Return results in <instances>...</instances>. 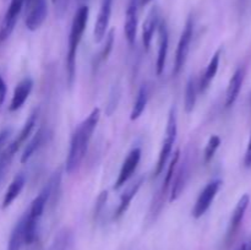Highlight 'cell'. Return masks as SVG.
<instances>
[{
	"mask_svg": "<svg viewBox=\"0 0 251 250\" xmlns=\"http://www.w3.org/2000/svg\"><path fill=\"white\" fill-rule=\"evenodd\" d=\"M137 10H139V0H130L126 9V15H125V24L124 32L126 41L130 46H134L135 39H136L137 32Z\"/></svg>",
	"mask_w": 251,
	"mask_h": 250,
	"instance_id": "obj_12",
	"label": "cell"
},
{
	"mask_svg": "<svg viewBox=\"0 0 251 250\" xmlns=\"http://www.w3.org/2000/svg\"><path fill=\"white\" fill-rule=\"evenodd\" d=\"M176 134H178V125H176V108H172L171 112H169L168 122H167V127H166V137L163 140V144H162V149L159 151L158 161H157L156 169H154V176H158L162 173L164 168V164L168 161L169 156L172 153V150H173V145L176 142Z\"/></svg>",
	"mask_w": 251,
	"mask_h": 250,
	"instance_id": "obj_4",
	"label": "cell"
},
{
	"mask_svg": "<svg viewBox=\"0 0 251 250\" xmlns=\"http://www.w3.org/2000/svg\"><path fill=\"white\" fill-rule=\"evenodd\" d=\"M190 162L189 159H185V161L181 163L180 168L178 169L176 174L173 175V180H172V191H171V198H169V201L173 202L176 201L179 196L183 193L184 188H185L186 183L189 180V176H190Z\"/></svg>",
	"mask_w": 251,
	"mask_h": 250,
	"instance_id": "obj_13",
	"label": "cell"
},
{
	"mask_svg": "<svg viewBox=\"0 0 251 250\" xmlns=\"http://www.w3.org/2000/svg\"><path fill=\"white\" fill-rule=\"evenodd\" d=\"M221 145V137L218 135H212L208 140L207 145H206L205 152H203V161L205 163H210L211 159L213 158V156L216 154V151L218 150Z\"/></svg>",
	"mask_w": 251,
	"mask_h": 250,
	"instance_id": "obj_25",
	"label": "cell"
},
{
	"mask_svg": "<svg viewBox=\"0 0 251 250\" xmlns=\"http://www.w3.org/2000/svg\"><path fill=\"white\" fill-rule=\"evenodd\" d=\"M44 130L43 129H39L38 131L36 132V135L33 136V139L27 144L26 149H25L24 153L21 156V163H26L32 156H33L34 152L41 147V145L43 144V140H44Z\"/></svg>",
	"mask_w": 251,
	"mask_h": 250,
	"instance_id": "obj_24",
	"label": "cell"
},
{
	"mask_svg": "<svg viewBox=\"0 0 251 250\" xmlns=\"http://www.w3.org/2000/svg\"><path fill=\"white\" fill-rule=\"evenodd\" d=\"M53 1H56V0H53Z\"/></svg>",
	"mask_w": 251,
	"mask_h": 250,
	"instance_id": "obj_33",
	"label": "cell"
},
{
	"mask_svg": "<svg viewBox=\"0 0 251 250\" xmlns=\"http://www.w3.org/2000/svg\"><path fill=\"white\" fill-rule=\"evenodd\" d=\"M100 118V108H95L87 118L81 123L73 134L69 149L68 158H66V172L74 173L80 167L81 162L87 153L88 145H90L92 135L97 127Z\"/></svg>",
	"mask_w": 251,
	"mask_h": 250,
	"instance_id": "obj_1",
	"label": "cell"
},
{
	"mask_svg": "<svg viewBox=\"0 0 251 250\" xmlns=\"http://www.w3.org/2000/svg\"><path fill=\"white\" fill-rule=\"evenodd\" d=\"M32 88H33V81L29 77L24 78V80L17 83L9 105L10 112H16L25 104L29 93H31Z\"/></svg>",
	"mask_w": 251,
	"mask_h": 250,
	"instance_id": "obj_14",
	"label": "cell"
},
{
	"mask_svg": "<svg viewBox=\"0 0 251 250\" xmlns=\"http://www.w3.org/2000/svg\"><path fill=\"white\" fill-rule=\"evenodd\" d=\"M152 0H140V5H141V6H145V5H147L149 4V2H151Z\"/></svg>",
	"mask_w": 251,
	"mask_h": 250,
	"instance_id": "obj_31",
	"label": "cell"
},
{
	"mask_svg": "<svg viewBox=\"0 0 251 250\" xmlns=\"http://www.w3.org/2000/svg\"><path fill=\"white\" fill-rule=\"evenodd\" d=\"M193 34H194V22L191 17H189L186 21L185 27H184L183 32H181L180 39L178 42V48H176V59H174V69L173 74L178 75L180 71L183 70L184 65L188 59L189 51H190V44L193 41Z\"/></svg>",
	"mask_w": 251,
	"mask_h": 250,
	"instance_id": "obj_5",
	"label": "cell"
},
{
	"mask_svg": "<svg viewBox=\"0 0 251 250\" xmlns=\"http://www.w3.org/2000/svg\"><path fill=\"white\" fill-rule=\"evenodd\" d=\"M25 181H26V179H25L24 174H17V175L15 176L14 180L10 183L6 193H5L1 208H7L12 202H14L15 199L20 195V193H21L22 189H24Z\"/></svg>",
	"mask_w": 251,
	"mask_h": 250,
	"instance_id": "obj_20",
	"label": "cell"
},
{
	"mask_svg": "<svg viewBox=\"0 0 251 250\" xmlns=\"http://www.w3.org/2000/svg\"><path fill=\"white\" fill-rule=\"evenodd\" d=\"M198 88L199 86L196 85L195 78H189L185 88V97H184V107H185V112L188 114L193 112L194 108H195L196 98H198Z\"/></svg>",
	"mask_w": 251,
	"mask_h": 250,
	"instance_id": "obj_23",
	"label": "cell"
},
{
	"mask_svg": "<svg viewBox=\"0 0 251 250\" xmlns=\"http://www.w3.org/2000/svg\"><path fill=\"white\" fill-rule=\"evenodd\" d=\"M51 181L48 185L42 189L41 193L37 195V198L32 201L31 207L28 212L26 213V222H25V243L26 244H32L36 240L37 235V225H38L39 220L44 212L47 202L51 194Z\"/></svg>",
	"mask_w": 251,
	"mask_h": 250,
	"instance_id": "obj_3",
	"label": "cell"
},
{
	"mask_svg": "<svg viewBox=\"0 0 251 250\" xmlns=\"http://www.w3.org/2000/svg\"><path fill=\"white\" fill-rule=\"evenodd\" d=\"M5 97H6V83H5L4 78H2L1 74H0V105L4 103Z\"/></svg>",
	"mask_w": 251,
	"mask_h": 250,
	"instance_id": "obj_28",
	"label": "cell"
},
{
	"mask_svg": "<svg viewBox=\"0 0 251 250\" xmlns=\"http://www.w3.org/2000/svg\"><path fill=\"white\" fill-rule=\"evenodd\" d=\"M250 203V196L248 194L240 198V200L238 201L237 206H235L234 211H233L232 218H230L229 222V228H228V239H232L235 234H237L238 229L240 228V225L243 222V218H244L245 212H247L248 207H249Z\"/></svg>",
	"mask_w": 251,
	"mask_h": 250,
	"instance_id": "obj_15",
	"label": "cell"
},
{
	"mask_svg": "<svg viewBox=\"0 0 251 250\" xmlns=\"http://www.w3.org/2000/svg\"><path fill=\"white\" fill-rule=\"evenodd\" d=\"M158 54H157L156 71L157 75H162L166 66L167 54H168V44H169V34L168 27L166 21H161L158 25Z\"/></svg>",
	"mask_w": 251,
	"mask_h": 250,
	"instance_id": "obj_11",
	"label": "cell"
},
{
	"mask_svg": "<svg viewBox=\"0 0 251 250\" xmlns=\"http://www.w3.org/2000/svg\"><path fill=\"white\" fill-rule=\"evenodd\" d=\"M107 199H108V191L107 190L102 191V193H100V195L98 196L97 203H96V211H95V217L96 218L100 216V211H102V208L104 207V203L107 202Z\"/></svg>",
	"mask_w": 251,
	"mask_h": 250,
	"instance_id": "obj_27",
	"label": "cell"
},
{
	"mask_svg": "<svg viewBox=\"0 0 251 250\" xmlns=\"http://www.w3.org/2000/svg\"><path fill=\"white\" fill-rule=\"evenodd\" d=\"M239 250H240V249H239Z\"/></svg>",
	"mask_w": 251,
	"mask_h": 250,
	"instance_id": "obj_34",
	"label": "cell"
},
{
	"mask_svg": "<svg viewBox=\"0 0 251 250\" xmlns=\"http://www.w3.org/2000/svg\"><path fill=\"white\" fill-rule=\"evenodd\" d=\"M220 60H221V49L213 54L210 63H208L207 68H206L205 74H203L200 82H199V92L200 93H205L206 91L208 90L211 82H212L213 78H215L216 75H217L218 68H220Z\"/></svg>",
	"mask_w": 251,
	"mask_h": 250,
	"instance_id": "obj_19",
	"label": "cell"
},
{
	"mask_svg": "<svg viewBox=\"0 0 251 250\" xmlns=\"http://www.w3.org/2000/svg\"><path fill=\"white\" fill-rule=\"evenodd\" d=\"M113 44H114V29H110V31L108 32L107 37H105V44L100 54V61L107 60L110 51H112L113 49Z\"/></svg>",
	"mask_w": 251,
	"mask_h": 250,
	"instance_id": "obj_26",
	"label": "cell"
},
{
	"mask_svg": "<svg viewBox=\"0 0 251 250\" xmlns=\"http://www.w3.org/2000/svg\"><path fill=\"white\" fill-rule=\"evenodd\" d=\"M26 6V27L29 31H36L43 25L48 14L47 0H31Z\"/></svg>",
	"mask_w": 251,
	"mask_h": 250,
	"instance_id": "obj_7",
	"label": "cell"
},
{
	"mask_svg": "<svg viewBox=\"0 0 251 250\" xmlns=\"http://www.w3.org/2000/svg\"><path fill=\"white\" fill-rule=\"evenodd\" d=\"M159 22H161V20H159L158 7H152L151 11L147 15L146 20H145L144 27H142V42H144V47L146 50H149L150 47H151L152 38H153L154 32L158 28Z\"/></svg>",
	"mask_w": 251,
	"mask_h": 250,
	"instance_id": "obj_16",
	"label": "cell"
},
{
	"mask_svg": "<svg viewBox=\"0 0 251 250\" xmlns=\"http://www.w3.org/2000/svg\"><path fill=\"white\" fill-rule=\"evenodd\" d=\"M142 184H144V178L141 176V178L137 179L135 183H132L131 185H130L129 188H127L126 190L122 194V196H120L119 205H118V208H117V211H115V215H114L115 220L120 218L125 212H126L127 208L130 207V203H131L132 199H134L135 196H136V194L139 193V190H140V188L142 186Z\"/></svg>",
	"mask_w": 251,
	"mask_h": 250,
	"instance_id": "obj_18",
	"label": "cell"
},
{
	"mask_svg": "<svg viewBox=\"0 0 251 250\" xmlns=\"http://www.w3.org/2000/svg\"><path fill=\"white\" fill-rule=\"evenodd\" d=\"M10 134H11V130L10 129H4L2 131H0V149H1L2 145L6 142V140L9 139Z\"/></svg>",
	"mask_w": 251,
	"mask_h": 250,
	"instance_id": "obj_30",
	"label": "cell"
},
{
	"mask_svg": "<svg viewBox=\"0 0 251 250\" xmlns=\"http://www.w3.org/2000/svg\"><path fill=\"white\" fill-rule=\"evenodd\" d=\"M25 222H26V215L22 216L21 220L16 223L12 229L9 244H7V250H21L22 245L26 244L25 243Z\"/></svg>",
	"mask_w": 251,
	"mask_h": 250,
	"instance_id": "obj_21",
	"label": "cell"
},
{
	"mask_svg": "<svg viewBox=\"0 0 251 250\" xmlns=\"http://www.w3.org/2000/svg\"><path fill=\"white\" fill-rule=\"evenodd\" d=\"M244 164H245V167H251V135H250L249 144H248V149H247V152H245V157H244Z\"/></svg>",
	"mask_w": 251,
	"mask_h": 250,
	"instance_id": "obj_29",
	"label": "cell"
},
{
	"mask_svg": "<svg viewBox=\"0 0 251 250\" xmlns=\"http://www.w3.org/2000/svg\"><path fill=\"white\" fill-rule=\"evenodd\" d=\"M25 6V0H11L7 11L5 14L4 21H2L1 28H0V43L6 41L10 34L14 31L16 26L17 19L20 16V12L22 11V7Z\"/></svg>",
	"mask_w": 251,
	"mask_h": 250,
	"instance_id": "obj_9",
	"label": "cell"
},
{
	"mask_svg": "<svg viewBox=\"0 0 251 250\" xmlns=\"http://www.w3.org/2000/svg\"><path fill=\"white\" fill-rule=\"evenodd\" d=\"M147 102H149V88H147L146 85H144L139 90V93H137L136 100H135L134 105H132L130 119L131 120L139 119V118L142 115V113H144L145 108H146Z\"/></svg>",
	"mask_w": 251,
	"mask_h": 250,
	"instance_id": "obj_22",
	"label": "cell"
},
{
	"mask_svg": "<svg viewBox=\"0 0 251 250\" xmlns=\"http://www.w3.org/2000/svg\"><path fill=\"white\" fill-rule=\"evenodd\" d=\"M141 159V150L139 147L136 149H132L129 152V154L126 156V158L123 162V166L120 168L119 174H118V178L115 180L114 189L115 190H119L125 183H127L130 178L132 176L134 172L136 171L137 166H139V162Z\"/></svg>",
	"mask_w": 251,
	"mask_h": 250,
	"instance_id": "obj_8",
	"label": "cell"
},
{
	"mask_svg": "<svg viewBox=\"0 0 251 250\" xmlns=\"http://www.w3.org/2000/svg\"><path fill=\"white\" fill-rule=\"evenodd\" d=\"M221 186H222V180H221V179H215V180H211L210 183L203 188V190L201 191L198 200H196L195 205H194V218L198 220V218L202 217V216L207 212V210L211 207L213 200H215L216 195H217L218 191H220Z\"/></svg>",
	"mask_w": 251,
	"mask_h": 250,
	"instance_id": "obj_6",
	"label": "cell"
},
{
	"mask_svg": "<svg viewBox=\"0 0 251 250\" xmlns=\"http://www.w3.org/2000/svg\"><path fill=\"white\" fill-rule=\"evenodd\" d=\"M88 15L90 9L87 5H81L76 11L75 16L71 24L70 34H69V46H68V55H66V73H68V85L71 87L75 80L76 71V54L77 48L80 46V42L82 39L83 32L87 26Z\"/></svg>",
	"mask_w": 251,
	"mask_h": 250,
	"instance_id": "obj_2",
	"label": "cell"
},
{
	"mask_svg": "<svg viewBox=\"0 0 251 250\" xmlns=\"http://www.w3.org/2000/svg\"><path fill=\"white\" fill-rule=\"evenodd\" d=\"M240 250H250V249L247 244H243L242 247H240Z\"/></svg>",
	"mask_w": 251,
	"mask_h": 250,
	"instance_id": "obj_32",
	"label": "cell"
},
{
	"mask_svg": "<svg viewBox=\"0 0 251 250\" xmlns=\"http://www.w3.org/2000/svg\"><path fill=\"white\" fill-rule=\"evenodd\" d=\"M245 77V69L239 68L235 70L233 76L230 77L229 83H228L227 92H226V107H232L235 103V100L239 97V93L242 91L243 82Z\"/></svg>",
	"mask_w": 251,
	"mask_h": 250,
	"instance_id": "obj_17",
	"label": "cell"
},
{
	"mask_svg": "<svg viewBox=\"0 0 251 250\" xmlns=\"http://www.w3.org/2000/svg\"><path fill=\"white\" fill-rule=\"evenodd\" d=\"M112 6H113V0H102L100 1V12H98L97 21L95 25V41L100 43L103 38L105 37L107 33L108 26H109L110 16H112Z\"/></svg>",
	"mask_w": 251,
	"mask_h": 250,
	"instance_id": "obj_10",
	"label": "cell"
}]
</instances>
